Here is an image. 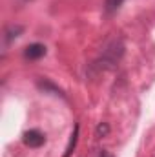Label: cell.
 Masks as SVG:
<instances>
[{
  "mask_svg": "<svg viewBox=\"0 0 155 157\" xmlns=\"http://www.w3.org/2000/svg\"><path fill=\"white\" fill-rule=\"evenodd\" d=\"M122 53H124L122 42H120V40H113V42L104 49V53H102V57H100L99 62H102V64H106L108 68H112V66H115L117 62H119V59L122 57Z\"/></svg>",
  "mask_w": 155,
  "mask_h": 157,
  "instance_id": "cell-1",
  "label": "cell"
},
{
  "mask_svg": "<svg viewBox=\"0 0 155 157\" xmlns=\"http://www.w3.org/2000/svg\"><path fill=\"white\" fill-rule=\"evenodd\" d=\"M46 143V135L40 130H28L24 133V144L29 148H40Z\"/></svg>",
  "mask_w": 155,
  "mask_h": 157,
  "instance_id": "cell-2",
  "label": "cell"
},
{
  "mask_svg": "<svg viewBox=\"0 0 155 157\" xmlns=\"http://www.w3.org/2000/svg\"><path fill=\"white\" fill-rule=\"evenodd\" d=\"M46 46L44 44H40V42H33V44H29V46H26L24 48V57L28 59V60H39L42 59L44 55H46Z\"/></svg>",
  "mask_w": 155,
  "mask_h": 157,
  "instance_id": "cell-3",
  "label": "cell"
},
{
  "mask_svg": "<svg viewBox=\"0 0 155 157\" xmlns=\"http://www.w3.org/2000/svg\"><path fill=\"white\" fill-rule=\"evenodd\" d=\"M78 132H80V126L75 124V130H73V133H71V139H70V143H68V146H66V152H64L62 157H71L75 146H77V141H78Z\"/></svg>",
  "mask_w": 155,
  "mask_h": 157,
  "instance_id": "cell-4",
  "label": "cell"
},
{
  "mask_svg": "<svg viewBox=\"0 0 155 157\" xmlns=\"http://www.w3.org/2000/svg\"><path fill=\"white\" fill-rule=\"evenodd\" d=\"M39 88L44 91V93H47V91H51L53 95H60V97H64V93L53 84V82H49V80H39Z\"/></svg>",
  "mask_w": 155,
  "mask_h": 157,
  "instance_id": "cell-5",
  "label": "cell"
},
{
  "mask_svg": "<svg viewBox=\"0 0 155 157\" xmlns=\"http://www.w3.org/2000/svg\"><path fill=\"white\" fill-rule=\"evenodd\" d=\"M124 4V0H104V11L110 15V13H115L120 9V6Z\"/></svg>",
  "mask_w": 155,
  "mask_h": 157,
  "instance_id": "cell-6",
  "label": "cell"
},
{
  "mask_svg": "<svg viewBox=\"0 0 155 157\" xmlns=\"http://www.w3.org/2000/svg\"><path fill=\"white\" fill-rule=\"evenodd\" d=\"M20 33H22V26H9L6 29V42H11L13 39L20 37Z\"/></svg>",
  "mask_w": 155,
  "mask_h": 157,
  "instance_id": "cell-7",
  "label": "cell"
},
{
  "mask_svg": "<svg viewBox=\"0 0 155 157\" xmlns=\"http://www.w3.org/2000/svg\"><path fill=\"white\" fill-rule=\"evenodd\" d=\"M110 130H112V128H110V124H108V122H100V124L97 126V130H95V135L102 139V137H106V135L110 133Z\"/></svg>",
  "mask_w": 155,
  "mask_h": 157,
  "instance_id": "cell-8",
  "label": "cell"
},
{
  "mask_svg": "<svg viewBox=\"0 0 155 157\" xmlns=\"http://www.w3.org/2000/svg\"><path fill=\"white\" fill-rule=\"evenodd\" d=\"M99 157H113V155H112V154H110L108 150H102V152L99 154Z\"/></svg>",
  "mask_w": 155,
  "mask_h": 157,
  "instance_id": "cell-9",
  "label": "cell"
}]
</instances>
